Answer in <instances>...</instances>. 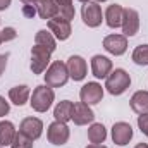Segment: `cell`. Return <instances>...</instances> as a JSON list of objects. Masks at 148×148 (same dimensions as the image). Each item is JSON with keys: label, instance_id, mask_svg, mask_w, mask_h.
Wrapping results in <instances>:
<instances>
[{"label": "cell", "instance_id": "1", "mask_svg": "<svg viewBox=\"0 0 148 148\" xmlns=\"http://www.w3.org/2000/svg\"><path fill=\"white\" fill-rule=\"evenodd\" d=\"M53 102H55V91H53V88H50L47 84H40L31 91L29 105L38 114H45L53 105Z\"/></svg>", "mask_w": 148, "mask_h": 148}, {"label": "cell", "instance_id": "2", "mask_svg": "<svg viewBox=\"0 0 148 148\" xmlns=\"http://www.w3.org/2000/svg\"><path fill=\"white\" fill-rule=\"evenodd\" d=\"M43 79H45V84L50 86V88L66 86L67 81L71 79V77H69V71H67V64L62 62V60H53V62H50L48 69L43 74Z\"/></svg>", "mask_w": 148, "mask_h": 148}, {"label": "cell", "instance_id": "3", "mask_svg": "<svg viewBox=\"0 0 148 148\" xmlns=\"http://www.w3.org/2000/svg\"><path fill=\"white\" fill-rule=\"evenodd\" d=\"M129 86H131V76H129V73H127L126 69L117 67V69H112V73L107 76L103 88H105L110 95L119 97V95L126 93Z\"/></svg>", "mask_w": 148, "mask_h": 148}, {"label": "cell", "instance_id": "4", "mask_svg": "<svg viewBox=\"0 0 148 148\" xmlns=\"http://www.w3.org/2000/svg\"><path fill=\"white\" fill-rule=\"evenodd\" d=\"M71 138V129L66 122H60V121H53L52 124H48V129H47V140L48 143L55 145V147H62L69 141Z\"/></svg>", "mask_w": 148, "mask_h": 148}, {"label": "cell", "instance_id": "5", "mask_svg": "<svg viewBox=\"0 0 148 148\" xmlns=\"http://www.w3.org/2000/svg\"><path fill=\"white\" fill-rule=\"evenodd\" d=\"M52 57V52L40 47V45H35L31 48V64H29V69L33 74H45V71L48 69L50 66V59Z\"/></svg>", "mask_w": 148, "mask_h": 148}, {"label": "cell", "instance_id": "6", "mask_svg": "<svg viewBox=\"0 0 148 148\" xmlns=\"http://www.w3.org/2000/svg\"><path fill=\"white\" fill-rule=\"evenodd\" d=\"M81 17H83V23H84L88 28H98V26L103 23L102 7H100L97 2H86V3H83V7H81Z\"/></svg>", "mask_w": 148, "mask_h": 148}, {"label": "cell", "instance_id": "7", "mask_svg": "<svg viewBox=\"0 0 148 148\" xmlns=\"http://www.w3.org/2000/svg\"><path fill=\"white\" fill-rule=\"evenodd\" d=\"M79 98L83 103H88V105H97L102 102L103 98V86L97 81H88L81 86L79 90Z\"/></svg>", "mask_w": 148, "mask_h": 148}, {"label": "cell", "instance_id": "8", "mask_svg": "<svg viewBox=\"0 0 148 148\" xmlns=\"http://www.w3.org/2000/svg\"><path fill=\"white\" fill-rule=\"evenodd\" d=\"M47 26H48V31L55 36V40H59V41L69 40L71 33H73L71 21H67V19H64L60 16H55L50 21H47Z\"/></svg>", "mask_w": 148, "mask_h": 148}, {"label": "cell", "instance_id": "9", "mask_svg": "<svg viewBox=\"0 0 148 148\" xmlns=\"http://www.w3.org/2000/svg\"><path fill=\"white\" fill-rule=\"evenodd\" d=\"M110 136L112 141L119 147H126L133 136H134V131H133V126L129 122H124V121H119V122H114L110 129Z\"/></svg>", "mask_w": 148, "mask_h": 148}, {"label": "cell", "instance_id": "10", "mask_svg": "<svg viewBox=\"0 0 148 148\" xmlns=\"http://www.w3.org/2000/svg\"><path fill=\"white\" fill-rule=\"evenodd\" d=\"M122 35L126 38L134 36L138 31H140V14L136 9H124V14H122Z\"/></svg>", "mask_w": 148, "mask_h": 148}, {"label": "cell", "instance_id": "11", "mask_svg": "<svg viewBox=\"0 0 148 148\" xmlns=\"http://www.w3.org/2000/svg\"><path fill=\"white\" fill-rule=\"evenodd\" d=\"M103 48L110 53V55H115V57H121L126 53L127 50V38L124 35H117V33H112V35H107L103 38Z\"/></svg>", "mask_w": 148, "mask_h": 148}, {"label": "cell", "instance_id": "12", "mask_svg": "<svg viewBox=\"0 0 148 148\" xmlns=\"http://www.w3.org/2000/svg\"><path fill=\"white\" fill-rule=\"evenodd\" d=\"M71 121H73L76 126H88V124H91L95 121V112L91 109V105L83 103V102L74 103Z\"/></svg>", "mask_w": 148, "mask_h": 148}, {"label": "cell", "instance_id": "13", "mask_svg": "<svg viewBox=\"0 0 148 148\" xmlns=\"http://www.w3.org/2000/svg\"><path fill=\"white\" fill-rule=\"evenodd\" d=\"M67 71L73 81H83L88 74V62L81 55H71L67 59Z\"/></svg>", "mask_w": 148, "mask_h": 148}, {"label": "cell", "instance_id": "14", "mask_svg": "<svg viewBox=\"0 0 148 148\" xmlns=\"http://www.w3.org/2000/svg\"><path fill=\"white\" fill-rule=\"evenodd\" d=\"M112 69H114V64L109 57L100 55V53L91 57V74L97 79H107V76L112 73Z\"/></svg>", "mask_w": 148, "mask_h": 148}, {"label": "cell", "instance_id": "15", "mask_svg": "<svg viewBox=\"0 0 148 148\" xmlns=\"http://www.w3.org/2000/svg\"><path fill=\"white\" fill-rule=\"evenodd\" d=\"M19 131L35 141L43 134V121L38 117H24L19 124Z\"/></svg>", "mask_w": 148, "mask_h": 148}, {"label": "cell", "instance_id": "16", "mask_svg": "<svg viewBox=\"0 0 148 148\" xmlns=\"http://www.w3.org/2000/svg\"><path fill=\"white\" fill-rule=\"evenodd\" d=\"M122 14H124V7L119 5V3H112V5L107 7V10L103 12V21H105V24L109 28L117 29L122 24Z\"/></svg>", "mask_w": 148, "mask_h": 148}, {"label": "cell", "instance_id": "17", "mask_svg": "<svg viewBox=\"0 0 148 148\" xmlns=\"http://www.w3.org/2000/svg\"><path fill=\"white\" fill-rule=\"evenodd\" d=\"M29 97H31V90L28 84H17L9 90V100L17 107L26 105L29 102Z\"/></svg>", "mask_w": 148, "mask_h": 148}, {"label": "cell", "instance_id": "18", "mask_svg": "<svg viewBox=\"0 0 148 148\" xmlns=\"http://www.w3.org/2000/svg\"><path fill=\"white\" fill-rule=\"evenodd\" d=\"M35 7H36V14L45 21H50L52 17L59 16V7L55 0H35Z\"/></svg>", "mask_w": 148, "mask_h": 148}, {"label": "cell", "instance_id": "19", "mask_svg": "<svg viewBox=\"0 0 148 148\" xmlns=\"http://www.w3.org/2000/svg\"><path fill=\"white\" fill-rule=\"evenodd\" d=\"M129 107L131 110L140 114H148V91L147 90H138L133 93L131 100H129Z\"/></svg>", "mask_w": 148, "mask_h": 148}, {"label": "cell", "instance_id": "20", "mask_svg": "<svg viewBox=\"0 0 148 148\" xmlns=\"http://www.w3.org/2000/svg\"><path fill=\"white\" fill-rule=\"evenodd\" d=\"M17 134L16 126L10 121H0V147H10Z\"/></svg>", "mask_w": 148, "mask_h": 148}, {"label": "cell", "instance_id": "21", "mask_svg": "<svg viewBox=\"0 0 148 148\" xmlns=\"http://www.w3.org/2000/svg\"><path fill=\"white\" fill-rule=\"evenodd\" d=\"M73 109H74V102H71V100L59 102L55 105V109H53V119L67 124L71 121V117H73Z\"/></svg>", "mask_w": 148, "mask_h": 148}, {"label": "cell", "instance_id": "22", "mask_svg": "<svg viewBox=\"0 0 148 148\" xmlns=\"http://www.w3.org/2000/svg\"><path fill=\"white\" fill-rule=\"evenodd\" d=\"M88 140L93 145H102L107 140V129L102 122H91L88 127Z\"/></svg>", "mask_w": 148, "mask_h": 148}, {"label": "cell", "instance_id": "23", "mask_svg": "<svg viewBox=\"0 0 148 148\" xmlns=\"http://www.w3.org/2000/svg\"><path fill=\"white\" fill-rule=\"evenodd\" d=\"M35 45H40V47H43V48H47V50H50L53 53L55 48H57V40H55V36L50 31L40 29L35 35Z\"/></svg>", "mask_w": 148, "mask_h": 148}, {"label": "cell", "instance_id": "24", "mask_svg": "<svg viewBox=\"0 0 148 148\" xmlns=\"http://www.w3.org/2000/svg\"><path fill=\"white\" fill-rule=\"evenodd\" d=\"M131 59H133V62H134L136 66H141V67L148 66V43L138 45V47L133 50Z\"/></svg>", "mask_w": 148, "mask_h": 148}, {"label": "cell", "instance_id": "25", "mask_svg": "<svg viewBox=\"0 0 148 148\" xmlns=\"http://www.w3.org/2000/svg\"><path fill=\"white\" fill-rule=\"evenodd\" d=\"M57 7H59V16L67 19V21H73L74 16H76V10H74L73 0H55Z\"/></svg>", "mask_w": 148, "mask_h": 148}, {"label": "cell", "instance_id": "26", "mask_svg": "<svg viewBox=\"0 0 148 148\" xmlns=\"http://www.w3.org/2000/svg\"><path fill=\"white\" fill-rule=\"evenodd\" d=\"M33 145L35 143H33V140L29 136H26L21 131H17V134H16V138H14L10 148H33Z\"/></svg>", "mask_w": 148, "mask_h": 148}, {"label": "cell", "instance_id": "27", "mask_svg": "<svg viewBox=\"0 0 148 148\" xmlns=\"http://www.w3.org/2000/svg\"><path fill=\"white\" fill-rule=\"evenodd\" d=\"M23 2V14L26 17H35L36 16V7H35V0H21Z\"/></svg>", "mask_w": 148, "mask_h": 148}, {"label": "cell", "instance_id": "28", "mask_svg": "<svg viewBox=\"0 0 148 148\" xmlns=\"http://www.w3.org/2000/svg\"><path fill=\"white\" fill-rule=\"evenodd\" d=\"M0 35H2V43L5 41H12V40H16L17 38V31H16V28H12V26H7V28H3L2 31H0Z\"/></svg>", "mask_w": 148, "mask_h": 148}, {"label": "cell", "instance_id": "29", "mask_svg": "<svg viewBox=\"0 0 148 148\" xmlns=\"http://www.w3.org/2000/svg\"><path fill=\"white\" fill-rule=\"evenodd\" d=\"M138 127L143 134H147L148 131V114H140L138 115Z\"/></svg>", "mask_w": 148, "mask_h": 148}, {"label": "cell", "instance_id": "30", "mask_svg": "<svg viewBox=\"0 0 148 148\" xmlns=\"http://www.w3.org/2000/svg\"><path fill=\"white\" fill-rule=\"evenodd\" d=\"M9 112H10V103H9V102L0 95V119H2V117H5Z\"/></svg>", "mask_w": 148, "mask_h": 148}, {"label": "cell", "instance_id": "31", "mask_svg": "<svg viewBox=\"0 0 148 148\" xmlns=\"http://www.w3.org/2000/svg\"><path fill=\"white\" fill-rule=\"evenodd\" d=\"M7 59H9L7 53H0V76L5 73V69H7Z\"/></svg>", "mask_w": 148, "mask_h": 148}, {"label": "cell", "instance_id": "32", "mask_svg": "<svg viewBox=\"0 0 148 148\" xmlns=\"http://www.w3.org/2000/svg\"><path fill=\"white\" fill-rule=\"evenodd\" d=\"M10 3H12V0H0V10H7L10 7Z\"/></svg>", "mask_w": 148, "mask_h": 148}, {"label": "cell", "instance_id": "33", "mask_svg": "<svg viewBox=\"0 0 148 148\" xmlns=\"http://www.w3.org/2000/svg\"><path fill=\"white\" fill-rule=\"evenodd\" d=\"M86 148H107V147L105 145H93V143H90Z\"/></svg>", "mask_w": 148, "mask_h": 148}, {"label": "cell", "instance_id": "34", "mask_svg": "<svg viewBox=\"0 0 148 148\" xmlns=\"http://www.w3.org/2000/svg\"><path fill=\"white\" fill-rule=\"evenodd\" d=\"M134 148H148V143H138Z\"/></svg>", "mask_w": 148, "mask_h": 148}, {"label": "cell", "instance_id": "35", "mask_svg": "<svg viewBox=\"0 0 148 148\" xmlns=\"http://www.w3.org/2000/svg\"><path fill=\"white\" fill-rule=\"evenodd\" d=\"M93 2H97V3H100V2H107V0H93Z\"/></svg>", "mask_w": 148, "mask_h": 148}, {"label": "cell", "instance_id": "36", "mask_svg": "<svg viewBox=\"0 0 148 148\" xmlns=\"http://www.w3.org/2000/svg\"><path fill=\"white\" fill-rule=\"evenodd\" d=\"M79 2H81V3H86V2H90V0H79Z\"/></svg>", "mask_w": 148, "mask_h": 148}, {"label": "cell", "instance_id": "37", "mask_svg": "<svg viewBox=\"0 0 148 148\" xmlns=\"http://www.w3.org/2000/svg\"><path fill=\"white\" fill-rule=\"evenodd\" d=\"M0 43H2V35H0Z\"/></svg>", "mask_w": 148, "mask_h": 148}, {"label": "cell", "instance_id": "38", "mask_svg": "<svg viewBox=\"0 0 148 148\" xmlns=\"http://www.w3.org/2000/svg\"><path fill=\"white\" fill-rule=\"evenodd\" d=\"M145 136H147V138H148V131H147V134H145Z\"/></svg>", "mask_w": 148, "mask_h": 148}, {"label": "cell", "instance_id": "39", "mask_svg": "<svg viewBox=\"0 0 148 148\" xmlns=\"http://www.w3.org/2000/svg\"><path fill=\"white\" fill-rule=\"evenodd\" d=\"M0 148H2V147H0Z\"/></svg>", "mask_w": 148, "mask_h": 148}]
</instances>
